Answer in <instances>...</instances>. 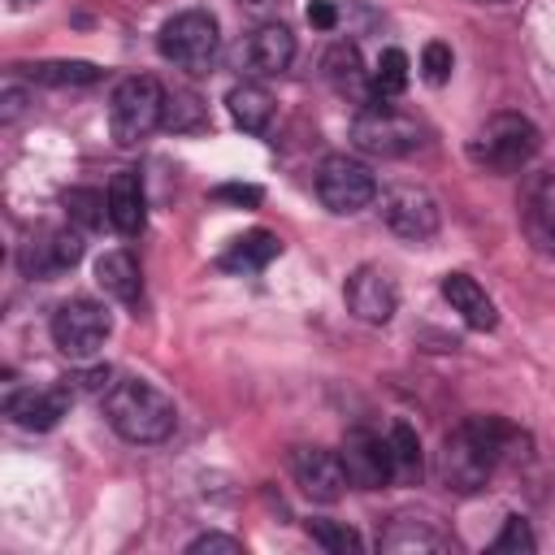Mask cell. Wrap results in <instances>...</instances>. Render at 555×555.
<instances>
[{"instance_id":"cell-1","label":"cell","mask_w":555,"mask_h":555,"mask_svg":"<svg viewBox=\"0 0 555 555\" xmlns=\"http://www.w3.org/2000/svg\"><path fill=\"white\" fill-rule=\"evenodd\" d=\"M512 442V425L499 416H468L442 438L438 451V481L451 494H477L494 477V464L503 460Z\"/></svg>"},{"instance_id":"cell-2","label":"cell","mask_w":555,"mask_h":555,"mask_svg":"<svg viewBox=\"0 0 555 555\" xmlns=\"http://www.w3.org/2000/svg\"><path fill=\"white\" fill-rule=\"evenodd\" d=\"M104 421L113 425L117 438L134 447H152L178 429V403L143 377H121L104 395Z\"/></svg>"},{"instance_id":"cell-3","label":"cell","mask_w":555,"mask_h":555,"mask_svg":"<svg viewBox=\"0 0 555 555\" xmlns=\"http://www.w3.org/2000/svg\"><path fill=\"white\" fill-rule=\"evenodd\" d=\"M351 143L369 156H412L425 147V121L386 100H369L351 117Z\"/></svg>"},{"instance_id":"cell-4","label":"cell","mask_w":555,"mask_h":555,"mask_svg":"<svg viewBox=\"0 0 555 555\" xmlns=\"http://www.w3.org/2000/svg\"><path fill=\"white\" fill-rule=\"evenodd\" d=\"M538 126L525 113H494L486 126H477L468 156L486 165L490 173H520L538 152Z\"/></svg>"},{"instance_id":"cell-5","label":"cell","mask_w":555,"mask_h":555,"mask_svg":"<svg viewBox=\"0 0 555 555\" xmlns=\"http://www.w3.org/2000/svg\"><path fill=\"white\" fill-rule=\"evenodd\" d=\"M156 48L160 56L173 65V69H186V74H208L217 52H221V26L208 9H182L173 13L160 35H156Z\"/></svg>"},{"instance_id":"cell-6","label":"cell","mask_w":555,"mask_h":555,"mask_svg":"<svg viewBox=\"0 0 555 555\" xmlns=\"http://www.w3.org/2000/svg\"><path fill=\"white\" fill-rule=\"evenodd\" d=\"M108 126H113V139L121 147H134L156 126H165V91H160V82L147 78V74L121 78L113 87V95H108Z\"/></svg>"},{"instance_id":"cell-7","label":"cell","mask_w":555,"mask_h":555,"mask_svg":"<svg viewBox=\"0 0 555 555\" xmlns=\"http://www.w3.org/2000/svg\"><path fill=\"white\" fill-rule=\"evenodd\" d=\"M317 195H321V204L330 212L351 217V212H360V208H369L377 199V173L360 156L330 152L317 165Z\"/></svg>"},{"instance_id":"cell-8","label":"cell","mask_w":555,"mask_h":555,"mask_svg":"<svg viewBox=\"0 0 555 555\" xmlns=\"http://www.w3.org/2000/svg\"><path fill=\"white\" fill-rule=\"evenodd\" d=\"M48 330H52V343H56L61 356H69V360H91V356L104 347V338L113 334V317H108V308H104L100 299L78 295V299H65V304L52 312Z\"/></svg>"},{"instance_id":"cell-9","label":"cell","mask_w":555,"mask_h":555,"mask_svg":"<svg viewBox=\"0 0 555 555\" xmlns=\"http://www.w3.org/2000/svg\"><path fill=\"white\" fill-rule=\"evenodd\" d=\"M516 217H520V234L529 238V247L546 260H555V173L551 169H529L516 195Z\"/></svg>"},{"instance_id":"cell-10","label":"cell","mask_w":555,"mask_h":555,"mask_svg":"<svg viewBox=\"0 0 555 555\" xmlns=\"http://www.w3.org/2000/svg\"><path fill=\"white\" fill-rule=\"evenodd\" d=\"M382 221L403 243H425V238L438 234L442 212H438V199L425 186H386L382 191Z\"/></svg>"},{"instance_id":"cell-11","label":"cell","mask_w":555,"mask_h":555,"mask_svg":"<svg viewBox=\"0 0 555 555\" xmlns=\"http://www.w3.org/2000/svg\"><path fill=\"white\" fill-rule=\"evenodd\" d=\"M347 486L356 490H382L395 481V464H390V442L373 429H347L343 447H338Z\"/></svg>"},{"instance_id":"cell-12","label":"cell","mask_w":555,"mask_h":555,"mask_svg":"<svg viewBox=\"0 0 555 555\" xmlns=\"http://www.w3.org/2000/svg\"><path fill=\"white\" fill-rule=\"evenodd\" d=\"M343 299H347V312L364 325H386L399 308V286L395 278L382 269V264H360L347 286H343Z\"/></svg>"},{"instance_id":"cell-13","label":"cell","mask_w":555,"mask_h":555,"mask_svg":"<svg viewBox=\"0 0 555 555\" xmlns=\"http://www.w3.org/2000/svg\"><path fill=\"white\" fill-rule=\"evenodd\" d=\"M74 403V386L61 382V386H43V390H13L4 399V416L17 425V429H30V434H43L52 425H61V416L69 412Z\"/></svg>"},{"instance_id":"cell-14","label":"cell","mask_w":555,"mask_h":555,"mask_svg":"<svg viewBox=\"0 0 555 555\" xmlns=\"http://www.w3.org/2000/svg\"><path fill=\"white\" fill-rule=\"evenodd\" d=\"M291 473H295L299 490L317 503H334L347 490L343 460H338V451H325V447H295L291 451Z\"/></svg>"},{"instance_id":"cell-15","label":"cell","mask_w":555,"mask_h":555,"mask_svg":"<svg viewBox=\"0 0 555 555\" xmlns=\"http://www.w3.org/2000/svg\"><path fill=\"white\" fill-rule=\"evenodd\" d=\"M377 546L390 551V555H442V551L455 546V538H451L434 516L399 512V516L386 525V533L377 538Z\"/></svg>"},{"instance_id":"cell-16","label":"cell","mask_w":555,"mask_h":555,"mask_svg":"<svg viewBox=\"0 0 555 555\" xmlns=\"http://www.w3.org/2000/svg\"><path fill=\"white\" fill-rule=\"evenodd\" d=\"M82 260V230H48L39 243L30 238L26 251H22V269L30 278H56L65 269H74Z\"/></svg>"},{"instance_id":"cell-17","label":"cell","mask_w":555,"mask_h":555,"mask_svg":"<svg viewBox=\"0 0 555 555\" xmlns=\"http://www.w3.org/2000/svg\"><path fill=\"white\" fill-rule=\"evenodd\" d=\"M438 291L451 304V312H460V321L468 330H494L499 325V308H494V299L486 295V286L473 273H460V269L455 273H442Z\"/></svg>"},{"instance_id":"cell-18","label":"cell","mask_w":555,"mask_h":555,"mask_svg":"<svg viewBox=\"0 0 555 555\" xmlns=\"http://www.w3.org/2000/svg\"><path fill=\"white\" fill-rule=\"evenodd\" d=\"M238 56H243L247 69L260 74V78L282 74V69H291V61H295V35H291V26H282V22H264V26H256V30L247 35V43H243Z\"/></svg>"},{"instance_id":"cell-19","label":"cell","mask_w":555,"mask_h":555,"mask_svg":"<svg viewBox=\"0 0 555 555\" xmlns=\"http://www.w3.org/2000/svg\"><path fill=\"white\" fill-rule=\"evenodd\" d=\"M147 221V195H143V178L139 169H117L108 182V225L117 234H139Z\"/></svg>"},{"instance_id":"cell-20","label":"cell","mask_w":555,"mask_h":555,"mask_svg":"<svg viewBox=\"0 0 555 555\" xmlns=\"http://www.w3.org/2000/svg\"><path fill=\"white\" fill-rule=\"evenodd\" d=\"M321 78H325L338 95H360L364 104L373 100V95H369V74H364L360 48L347 43V39H338V43L325 48V56H321Z\"/></svg>"},{"instance_id":"cell-21","label":"cell","mask_w":555,"mask_h":555,"mask_svg":"<svg viewBox=\"0 0 555 555\" xmlns=\"http://www.w3.org/2000/svg\"><path fill=\"white\" fill-rule=\"evenodd\" d=\"M95 282L104 295H113L117 304H139L143 295V278H139V260L130 251H104L95 260Z\"/></svg>"},{"instance_id":"cell-22","label":"cell","mask_w":555,"mask_h":555,"mask_svg":"<svg viewBox=\"0 0 555 555\" xmlns=\"http://www.w3.org/2000/svg\"><path fill=\"white\" fill-rule=\"evenodd\" d=\"M225 108H230V117H234V126H238L243 134H264L269 121H273V95H269L260 82H238V87H230Z\"/></svg>"},{"instance_id":"cell-23","label":"cell","mask_w":555,"mask_h":555,"mask_svg":"<svg viewBox=\"0 0 555 555\" xmlns=\"http://www.w3.org/2000/svg\"><path fill=\"white\" fill-rule=\"evenodd\" d=\"M278 251H282V243H278L273 230H247V234H238V238L221 251L217 264H221L225 273H256V269H264Z\"/></svg>"},{"instance_id":"cell-24","label":"cell","mask_w":555,"mask_h":555,"mask_svg":"<svg viewBox=\"0 0 555 555\" xmlns=\"http://www.w3.org/2000/svg\"><path fill=\"white\" fill-rule=\"evenodd\" d=\"M386 442H390L395 481L416 486V481H421V473H425V455H421V438H416V429H412L408 421H395V425H390V434H386Z\"/></svg>"},{"instance_id":"cell-25","label":"cell","mask_w":555,"mask_h":555,"mask_svg":"<svg viewBox=\"0 0 555 555\" xmlns=\"http://www.w3.org/2000/svg\"><path fill=\"white\" fill-rule=\"evenodd\" d=\"M408 78H412L408 52H403V48H386V52L377 56L373 74H369V95H373V100H395V95L408 87Z\"/></svg>"},{"instance_id":"cell-26","label":"cell","mask_w":555,"mask_h":555,"mask_svg":"<svg viewBox=\"0 0 555 555\" xmlns=\"http://www.w3.org/2000/svg\"><path fill=\"white\" fill-rule=\"evenodd\" d=\"M30 78L43 82V87H95L100 65H91V61H43V65H30Z\"/></svg>"},{"instance_id":"cell-27","label":"cell","mask_w":555,"mask_h":555,"mask_svg":"<svg viewBox=\"0 0 555 555\" xmlns=\"http://www.w3.org/2000/svg\"><path fill=\"white\" fill-rule=\"evenodd\" d=\"M65 212L78 230H95L104 225L108 217V191H95V186H69L65 191Z\"/></svg>"},{"instance_id":"cell-28","label":"cell","mask_w":555,"mask_h":555,"mask_svg":"<svg viewBox=\"0 0 555 555\" xmlns=\"http://www.w3.org/2000/svg\"><path fill=\"white\" fill-rule=\"evenodd\" d=\"M308 533H312L317 546H325V551H334V555H356V551L364 546L360 533H356L351 525H343V520H308Z\"/></svg>"},{"instance_id":"cell-29","label":"cell","mask_w":555,"mask_h":555,"mask_svg":"<svg viewBox=\"0 0 555 555\" xmlns=\"http://www.w3.org/2000/svg\"><path fill=\"white\" fill-rule=\"evenodd\" d=\"M165 126H169V130L204 126V104H199L191 91H173V95H165Z\"/></svg>"},{"instance_id":"cell-30","label":"cell","mask_w":555,"mask_h":555,"mask_svg":"<svg viewBox=\"0 0 555 555\" xmlns=\"http://www.w3.org/2000/svg\"><path fill=\"white\" fill-rule=\"evenodd\" d=\"M490 546L494 551H512V555H529V551H538V538H533V529H529L525 516H507L503 529H499V538Z\"/></svg>"},{"instance_id":"cell-31","label":"cell","mask_w":555,"mask_h":555,"mask_svg":"<svg viewBox=\"0 0 555 555\" xmlns=\"http://www.w3.org/2000/svg\"><path fill=\"white\" fill-rule=\"evenodd\" d=\"M451 65H455V56H451V48L447 43H425L421 48V78L429 82V87H442L447 78H451Z\"/></svg>"},{"instance_id":"cell-32","label":"cell","mask_w":555,"mask_h":555,"mask_svg":"<svg viewBox=\"0 0 555 555\" xmlns=\"http://www.w3.org/2000/svg\"><path fill=\"white\" fill-rule=\"evenodd\" d=\"M186 551L191 555H204V551H212V555H243V542L225 538V533H199L195 542H186Z\"/></svg>"},{"instance_id":"cell-33","label":"cell","mask_w":555,"mask_h":555,"mask_svg":"<svg viewBox=\"0 0 555 555\" xmlns=\"http://www.w3.org/2000/svg\"><path fill=\"white\" fill-rule=\"evenodd\" d=\"M26 104H30V91L17 87V82H4V91H0V121H13Z\"/></svg>"},{"instance_id":"cell-34","label":"cell","mask_w":555,"mask_h":555,"mask_svg":"<svg viewBox=\"0 0 555 555\" xmlns=\"http://www.w3.org/2000/svg\"><path fill=\"white\" fill-rule=\"evenodd\" d=\"M212 199H225V204H247V208H256L260 204V186H238V182H225V186H217L212 191Z\"/></svg>"},{"instance_id":"cell-35","label":"cell","mask_w":555,"mask_h":555,"mask_svg":"<svg viewBox=\"0 0 555 555\" xmlns=\"http://www.w3.org/2000/svg\"><path fill=\"white\" fill-rule=\"evenodd\" d=\"M308 26L334 30V26H338V0H312V4H308Z\"/></svg>"},{"instance_id":"cell-36","label":"cell","mask_w":555,"mask_h":555,"mask_svg":"<svg viewBox=\"0 0 555 555\" xmlns=\"http://www.w3.org/2000/svg\"><path fill=\"white\" fill-rule=\"evenodd\" d=\"M108 377H113V369H108V364H95V369H87V373H82V377H74V382H78L82 390H95V395H108V386H113Z\"/></svg>"},{"instance_id":"cell-37","label":"cell","mask_w":555,"mask_h":555,"mask_svg":"<svg viewBox=\"0 0 555 555\" xmlns=\"http://www.w3.org/2000/svg\"><path fill=\"white\" fill-rule=\"evenodd\" d=\"M238 4H243V9H247V13H264V9H269V4H273V0H238Z\"/></svg>"},{"instance_id":"cell-38","label":"cell","mask_w":555,"mask_h":555,"mask_svg":"<svg viewBox=\"0 0 555 555\" xmlns=\"http://www.w3.org/2000/svg\"><path fill=\"white\" fill-rule=\"evenodd\" d=\"M9 4H13V9H26V4H35V0H9Z\"/></svg>"},{"instance_id":"cell-39","label":"cell","mask_w":555,"mask_h":555,"mask_svg":"<svg viewBox=\"0 0 555 555\" xmlns=\"http://www.w3.org/2000/svg\"><path fill=\"white\" fill-rule=\"evenodd\" d=\"M490 4H503V0H490Z\"/></svg>"}]
</instances>
